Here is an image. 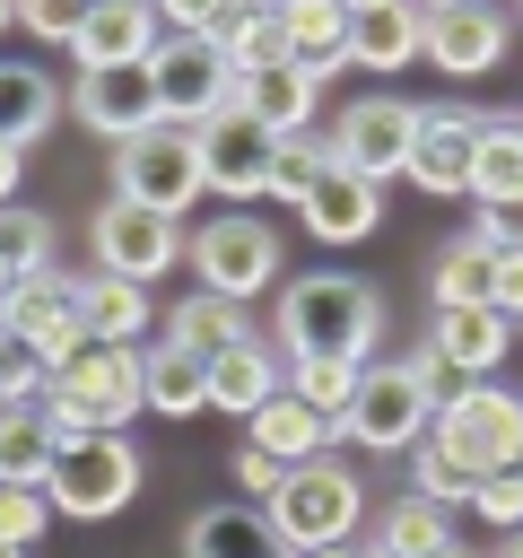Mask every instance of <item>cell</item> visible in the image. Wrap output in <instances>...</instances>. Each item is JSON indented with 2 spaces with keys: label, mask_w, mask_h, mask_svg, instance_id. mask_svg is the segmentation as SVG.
Segmentation results:
<instances>
[{
  "label": "cell",
  "mask_w": 523,
  "mask_h": 558,
  "mask_svg": "<svg viewBox=\"0 0 523 558\" xmlns=\"http://www.w3.org/2000/svg\"><path fill=\"white\" fill-rule=\"evenodd\" d=\"M384 340V296L349 270H305L279 288V349L288 357H349L366 366V349Z\"/></svg>",
  "instance_id": "obj_1"
},
{
  "label": "cell",
  "mask_w": 523,
  "mask_h": 558,
  "mask_svg": "<svg viewBox=\"0 0 523 558\" xmlns=\"http://www.w3.org/2000/svg\"><path fill=\"white\" fill-rule=\"evenodd\" d=\"M262 514H270V532H279L288 558H305V549H349L357 523H366V488H357V471H349L340 453H323V462H296Z\"/></svg>",
  "instance_id": "obj_2"
},
{
  "label": "cell",
  "mask_w": 523,
  "mask_h": 558,
  "mask_svg": "<svg viewBox=\"0 0 523 558\" xmlns=\"http://www.w3.org/2000/svg\"><path fill=\"white\" fill-rule=\"evenodd\" d=\"M200 192H209V183H200V140H192V131L157 122V131H139V140L113 148V201L157 209V218L183 227V209H192Z\"/></svg>",
  "instance_id": "obj_3"
},
{
  "label": "cell",
  "mask_w": 523,
  "mask_h": 558,
  "mask_svg": "<svg viewBox=\"0 0 523 558\" xmlns=\"http://www.w3.org/2000/svg\"><path fill=\"white\" fill-rule=\"evenodd\" d=\"M471 480H497V471H523V392H506V384H471L462 401H445L436 410V427H427Z\"/></svg>",
  "instance_id": "obj_4"
},
{
  "label": "cell",
  "mask_w": 523,
  "mask_h": 558,
  "mask_svg": "<svg viewBox=\"0 0 523 558\" xmlns=\"http://www.w3.org/2000/svg\"><path fill=\"white\" fill-rule=\"evenodd\" d=\"M148 78H157V122H174V131L218 122V113L235 105V87H244V78L227 70V52H218V44H200V35H157Z\"/></svg>",
  "instance_id": "obj_5"
},
{
  "label": "cell",
  "mask_w": 523,
  "mask_h": 558,
  "mask_svg": "<svg viewBox=\"0 0 523 558\" xmlns=\"http://www.w3.org/2000/svg\"><path fill=\"white\" fill-rule=\"evenodd\" d=\"M427 427H436V401H427V384H418L410 357L366 366V384H357V401H349V418H340V436H357L366 453H410Z\"/></svg>",
  "instance_id": "obj_6"
},
{
  "label": "cell",
  "mask_w": 523,
  "mask_h": 558,
  "mask_svg": "<svg viewBox=\"0 0 523 558\" xmlns=\"http://www.w3.org/2000/svg\"><path fill=\"white\" fill-rule=\"evenodd\" d=\"M131 488H139V453H131V436H87V445H70V453L52 462V480H44V497H52L61 514H78V523L122 514Z\"/></svg>",
  "instance_id": "obj_7"
},
{
  "label": "cell",
  "mask_w": 523,
  "mask_h": 558,
  "mask_svg": "<svg viewBox=\"0 0 523 558\" xmlns=\"http://www.w3.org/2000/svg\"><path fill=\"white\" fill-rule=\"evenodd\" d=\"M410 131H418V105H401V96H357V105L331 122V166H349V174H366V183L384 192L392 174H410Z\"/></svg>",
  "instance_id": "obj_8"
},
{
  "label": "cell",
  "mask_w": 523,
  "mask_h": 558,
  "mask_svg": "<svg viewBox=\"0 0 523 558\" xmlns=\"http://www.w3.org/2000/svg\"><path fill=\"white\" fill-rule=\"evenodd\" d=\"M87 244H96V270H105V279H131V288L166 279V270L183 262V227L157 218V209H131V201H105L96 227H87Z\"/></svg>",
  "instance_id": "obj_9"
},
{
  "label": "cell",
  "mask_w": 523,
  "mask_h": 558,
  "mask_svg": "<svg viewBox=\"0 0 523 558\" xmlns=\"http://www.w3.org/2000/svg\"><path fill=\"white\" fill-rule=\"evenodd\" d=\"M192 270H200V288L209 296H253L262 279H279V235L262 227V218H209L200 235H192Z\"/></svg>",
  "instance_id": "obj_10"
},
{
  "label": "cell",
  "mask_w": 523,
  "mask_h": 558,
  "mask_svg": "<svg viewBox=\"0 0 523 558\" xmlns=\"http://www.w3.org/2000/svg\"><path fill=\"white\" fill-rule=\"evenodd\" d=\"M0 331H9V340H26L44 366H70V357L87 349V331H78V279L44 270V279L9 288V305H0Z\"/></svg>",
  "instance_id": "obj_11"
},
{
  "label": "cell",
  "mask_w": 523,
  "mask_h": 558,
  "mask_svg": "<svg viewBox=\"0 0 523 558\" xmlns=\"http://www.w3.org/2000/svg\"><path fill=\"white\" fill-rule=\"evenodd\" d=\"M192 140H200V183H209V192H227V201H262V183H270V148H279V140H270L244 105H227V113L200 122Z\"/></svg>",
  "instance_id": "obj_12"
},
{
  "label": "cell",
  "mask_w": 523,
  "mask_h": 558,
  "mask_svg": "<svg viewBox=\"0 0 523 558\" xmlns=\"http://www.w3.org/2000/svg\"><path fill=\"white\" fill-rule=\"evenodd\" d=\"M479 122H488V113H471V105H418V131H410V183H418V192H436V201L471 192Z\"/></svg>",
  "instance_id": "obj_13"
},
{
  "label": "cell",
  "mask_w": 523,
  "mask_h": 558,
  "mask_svg": "<svg viewBox=\"0 0 523 558\" xmlns=\"http://www.w3.org/2000/svg\"><path fill=\"white\" fill-rule=\"evenodd\" d=\"M52 384H61V392H78V401L105 418V436H122V427L148 410V384H139V349H78L70 366H52Z\"/></svg>",
  "instance_id": "obj_14"
},
{
  "label": "cell",
  "mask_w": 523,
  "mask_h": 558,
  "mask_svg": "<svg viewBox=\"0 0 523 558\" xmlns=\"http://www.w3.org/2000/svg\"><path fill=\"white\" fill-rule=\"evenodd\" d=\"M157 9H131V0H105V9H87L78 17V44H70V61H78V78H96V70H148V52H157Z\"/></svg>",
  "instance_id": "obj_15"
},
{
  "label": "cell",
  "mask_w": 523,
  "mask_h": 558,
  "mask_svg": "<svg viewBox=\"0 0 523 558\" xmlns=\"http://www.w3.org/2000/svg\"><path fill=\"white\" fill-rule=\"evenodd\" d=\"M497 52H506V17H497V9H471V0H445V9H427L418 61H436L445 78H479Z\"/></svg>",
  "instance_id": "obj_16"
},
{
  "label": "cell",
  "mask_w": 523,
  "mask_h": 558,
  "mask_svg": "<svg viewBox=\"0 0 523 558\" xmlns=\"http://www.w3.org/2000/svg\"><path fill=\"white\" fill-rule=\"evenodd\" d=\"M70 105H78V122L105 131L113 148L139 140V131H157V78H148V70H96V78H78Z\"/></svg>",
  "instance_id": "obj_17"
},
{
  "label": "cell",
  "mask_w": 523,
  "mask_h": 558,
  "mask_svg": "<svg viewBox=\"0 0 523 558\" xmlns=\"http://www.w3.org/2000/svg\"><path fill=\"white\" fill-rule=\"evenodd\" d=\"M418 35H427V9H401V0H357L349 9V61L357 70H410L418 61Z\"/></svg>",
  "instance_id": "obj_18"
},
{
  "label": "cell",
  "mask_w": 523,
  "mask_h": 558,
  "mask_svg": "<svg viewBox=\"0 0 523 558\" xmlns=\"http://www.w3.org/2000/svg\"><path fill=\"white\" fill-rule=\"evenodd\" d=\"M305 235H323V244H366L375 235V218H384V192L366 183V174H349V166H331L314 192H305Z\"/></svg>",
  "instance_id": "obj_19"
},
{
  "label": "cell",
  "mask_w": 523,
  "mask_h": 558,
  "mask_svg": "<svg viewBox=\"0 0 523 558\" xmlns=\"http://www.w3.org/2000/svg\"><path fill=\"white\" fill-rule=\"evenodd\" d=\"M506 340H514V323H506L497 305H453V314H436V331H427V349H436L453 375H471V384H488V375L506 366Z\"/></svg>",
  "instance_id": "obj_20"
},
{
  "label": "cell",
  "mask_w": 523,
  "mask_h": 558,
  "mask_svg": "<svg viewBox=\"0 0 523 558\" xmlns=\"http://www.w3.org/2000/svg\"><path fill=\"white\" fill-rule=\"evenodd\" d=\"M244 427H253V453H270L279 471H296V462H323V453L340 445V427H331V418H314V410H305L296 392L262 401V410H253Z\"/></svg>",
  "instance_id": "obj_21"
},
{
  "label": "cell",
  "mask_w": 523,
  "mask_h": 558,
  "mask_svg": "<svg viewBox=\"0 0 523 558\" xmlns=\"http://www.w3.org/2000/svg\"><path fill=\"white\" fill-rule=\"evenodd\" d=\"M78 331H87V349H139V331H148V288H131V279H78Z\"/></svg>",
  "instance_id": "obj_22"
},
{
  "label": "cell",
  "mask_w": 523,
  "mask_h": 558,
  "mask_svg": "<svg viewBox=\"0 0 523 558\" xmlns=\"http://www.w3.org/2000/svg\"><path fill=\"white\" fill-rule=\"evenodd\" d=\"M139 384H148V410H157V418L209 410V357H192L183 340H148V349H139Z\"/></svg>",
  "instance_id": "obj_23"
},
{
  "label": "cell",
  "mask_w": 523,
  "mask_h": 558,
  "mask_svg": "<svg viewBox=\"0 0 523 558\" xmlns=\"http://www.w3.org/2000/svg\"><path fill=\"white\" fill-rule=\"evenodd\" d=\"M183 558H288L262 506H209L183 523Z\"/></svg>",
  "instance_id": "obj_24"
},
{
  "label": "cell",
  "mask_w": 523,
  "mask_h": 558,
  "mask_svg": "<svg viewBox=\"0 0 523 558\" xmlns=\"http://www.w3.org/2000/svg\"><path fill=\"white\" fill-rule=\"evenodd\" d=\"M235 105H244V113H253V122H262L270 140H296V131L314 122L323 87H314V78H305L296 61H279V70H262V78H244V87H235Z\"/></svg>",
  "instance_id": "obj_25"
},
{
  "label": "cell",
  "mask_w": 523,
  "mask_h": 558,
  "mask_svg": "<svg viewBox=\"0 0 523 558\" xmlns=\"http://www.w3.org/2000/svg\"><path fill=\"white\" fill-rule=\"evenodd\" d=\"M288 392V366L262 349V340H244V349H227V357H209V410H235V418H253L262 401H279Z\"/></svg>",
  "instance_id": "obj_26"
},
{
  "label": "cell",
  "mask_w": 523,
  "mask_h": 558,
  "mask_svg": "<svg viewBox=\"0 0 523 558\" xmlns=\"http://www.w3.org/2000/svg\"><path fill=\"white\" fill-rule=\"evenodd\" d=\"M471 201H479V209L523 201V113H488V122H479V148H471Z\"/></svg>",
  "instance_id": "obj_27"
},
{
  "label": "cell",
  "mask_w": 523,
  "mask_h": 558,
  "mask_svg": "<svg viewBox=\"0 0 523 558\" xmlns=\"http://www.w3.org/2000/svg\"><path fill=\"white\" fill-rule=\"evenodd\" d=\"M288 17V61L323 87L331 70H349V9H331V0H296V9H279Z\"/></svg>",
  "instance_id": "obj_28"
},
{
  "label": "cell",
  "mask_w": 523,
  "mask_h": 558,
  "mask_svg": "<svg viewBox=\"0 0 523 558\" xmlns=\"http://www.w3.org/2000/svg\"><path fill=\"white\" fill-rule=\"evenodd\" d=\"M166 340H183L192 357H227V349H244V340H253V323H244V305H235V296L192 288V296L166 314Z\"/></svg>",
  "instance_id": "obj_29"
},
{
  "label": "cell",
  "mask_w": 523,
  "mask_h": 558,
  "mask_svg": "<svg viewBox=\"0 0 523 558\" xmlns=\"http://www.w3.org/2000/svg\"><path fill=\"white\" fill-rule=\"evenodd\" d=\"M52 113H61L52 78H44L35 61H0V148H26V140H44V131H52Z\"/></svg>",
  "instance_id": "obj_30"
},
{
  "label": "cell",
  "mask_w": 523,
  "mask_h": 558,
  "mask_svg": "<svg viewBox=\"0 0 523 558\" xmlns=\"http://www.w3.org/2000/svg\"><path fill=\"white\" fill-rule=\"evenodd\" d=\"M218 52H227L235 78H262V70L288 61V17L279 9H227L218 17Z\"/></svg>",
  "instance_id": "obj_31"
},
{
  "label": "cell",
  "mask_w": 523,
  "mask_h": 558,
  "mask_svg": "<svg viewBox=\"0 0 523 558\" xmlns=\"http://www.w3.org/2000/svg\"><path fill=\"white\" fill-rule=\"evenodd\" d=\"M52 462H61L52 427H44L35 410H0V488H44Z\"/></svg>",
  "instance_id": "obj_32"
},
{
  "label": "cell",
  "mask_w": 523,
  "mask_h": 558,
  "mask_svg": "<svg viewBox=\"0 0 523 558\" xmlns=\"http://www.w3.org/2000/svg\"><path fill=\"white\" fill-rule=\"evenodd\" d=\"M488 288H497V253H488L479 235H453V244L436 253V314H453V305H488Z\"/></svg>",
  "instance_id": "obj_33"
},
{
  "label": "cell",
  "mask_w": 523,
  "mask_h": 558,
  "mask_svg": "<svg viewBox=\"0 0 523 558\" xmlns=\"http://www.w3.org/2000/svg\"><path fill=\"white\" fill-rule=\"evenodd\" d=\"M357 384H366V366H349V357H288V392L314 410V418H349V401H357Z\"/></svg>",
  "instance_id": "obj_34"
},
{
  "label": "cell",
  "mask_w": 523,
  "mask_h": 558,
  "mask_svg": "<svg viewBox=\"0 0 523 558\" xmlns=\"http://www.w3.org/2000/svg\"><path fill=\"white\" fill-rule=\"evenodd\" d=\"M331 174V140H314V131H296V140H279L270 148V183H262V201H288V209H305V192Z\"/></svg>",
  "instance_id": "obj_35"
},
{
  "label": "cell",
  "mask_w": 523,
  "mask_h": 558,
  "mask_svg": "<svg viewBox=\"0 0 523 558\" xmlns=\"http://www.w3.org/2000/svg\"><path fill=\"white\" fill-rule=\"evenodd\" d=\"M0 270H9L17 288L52 270V218H44V209H26V201L0 209Z\"/></svg>",
  "instance_id": "obj_36"
},
{
  "label": "cell",
  "mask_w": 523,
  "mask_h": 558,
  "mask_svg": "<svg viewBox=\"0 0 523 558\" xmlns=\"http://www.w3.org/2000/svg\"><path fill=\"white\" fill-rule=\"evenodd\" d=\"M375 541H384L392 558H436L453 532H445V506H427V497H392L384 523H375Z\"/></svg>",
  "instance_id": "obj_37"
},
{
  "label": "cell",
  "mask_w": 523,
  "mask_h": 558,
  "mask_svg": "<svg viewBox=\"0 0 523 558\" xmlns=\"http://www.w3.org/2000/svg\"><path fill=\"white\" fill-rule=\"evenodd\" d=\"M410 497H427V506H471L479 480H471L436 436H418V445H410Z\"/></svg>",
  "instance_id": "obj_38"
},
{
  "label": "cell",
  "mask_w": 523,
  "mask_h": 558,
  "mask_svg": "<svg viewBox=\"0 0 523 558\" xmlns=\"http://www.w3.org/2000/svg\"><path fill=\"white\" fill-rule=\"evenodd\" d=\"M44 384H52V366H44L26 340H9V331H0V410H35V401H44Z\"/></svg>",
  "instance_id": "obj_39"
},
{
  "label": "cell",
  "mask_w": 523,
  "mask_h": 558,
  "mask_svg": "<svg viewBox=\"0 0 523 558\" xmlns=\"http://www.w3.org/2000/svg\"><path fill=\"white\" fill-rule=\"evenodd\" d=\"M44 523H52V497L44 488H0V549H35L44 541Z\"/></svg>",
  "instance_id": "obj_40"
},
{
  "label": "cell",
  "mask_w": 523,
  "mask_h": 558,
  "mask_svg": "<svg viewBox=\"0 0 523 558\" xmlns=\"http://www.w3.org/2000/svg\"><path fill=\"white\" fill-rule=\"evenodd\" d=\"M35 418L52 427V445L70 453V445H87V436H105V418L78 401V392H61V384H44V401H35Z\"/></svg>",
  "instance_id": "obj_41"
},
{
  "label": "cell",
  "mask_w": 523,
  "mask_h": 558,
  "mask_svg": "<svg viewBox=\"0 0 523 558\" xmlns=\"http://www.w3.org/2000/svg\"><path fill=\"white\" fill-rule=\"evenodd\" d=\"M471 514H479V523H497V532H523V471H497V480H479Z\"/></svg>",
  "instance_id": "obj_42"
},
{
  "label": "cell",
  "mask_w": 523,
  "mask_h": 558,
  "mask_svg": "<svg viewBox=\"0 0 523 558\" xmlns=\"http://www.w3.org/2000/svg\"><path fill=\"white\" fill-rule=\"evenodd\" d=\"M471 235H479L488 253H523V201H506V209H479V218H471Z\"/></svg>",
  "instance_id": "obj_43"
},
{
  "label": "cell",
  "mask_w": 523,
  "mask_h": 558,
  "mask_svg": "<svg viewBox=\"0 0 523 558\" xmlns=\"http://www.w3.org/2000/svg\"><path fill=\"white\" fill-rule=\"evenodd\" d=\"M26 17V35H44V44H78V17L87 9H61V0H35V9H17Z\"/></svg>",
  "instance_id": "obj_44"
},
{
  "label": "cell",
  "mask_w": 523,
  "mask_h": 558,
  "mask_svg": "<svg viewBox=\"0 0 523 558\" xmlns=\"http://www.w3.org/2000/svg\"><path fill=\"white\" fill-rule=\"evenodd\" d=\"M488 305H497L506 323H523V253H497V288H488Z\"/></svg>",
  "instance_id": "obj_45"
},
{
  "label": "cell",
  "mask_w": 523,
  "mask_h": 558,
  "mask_svg": "<svg viewBox=\"0 0 523 558\" xmlns=\"http://www.w3.org/2000/svg\"><path fill=\"white\" fill-rule=\"evenodd\" d=\"M235 480H244V488H253V497H262V506H270V497H279V480H288V471H279V462H270V453H253V445H244V453H235Z\"/></svg>",
  "instance_id": "obj_46"
},
{
  "label": "cell",
  "mask_w": 523,
  "mask_h": 558,
  "mask_svg": "<svg viewBox=\"0 0 523 558\" xmlns=\"http://www.w3.org/2000/svg\"><path fill=\"white\" fill-rule=\"evenodd\" d=\"M17 174H26V148H0V209L17 201Z\"/></svg>",
  "instance_id": "obj_47"
},
{
  "label": "cell",
  "mask_w": 523,
  "mask_h": 558,
  "mask_svg": "<svg viewBox=\"0 0 523 558\" xmlns=\"http://www.w3.org/2000/svg\"><path fill=\"white\" fill-rule=\"evenodd\" d=\"M497 558H523V532H506V541H497Z\"/></svg>",
  "instance_id": "obj_48"
},
{
  "label": "cell",
  "mask_w": 523,
  "mask_h": 558,
  "mask_svg": "<svg viewBox=\"0 0 523 558\" xmlns=\"http://www.w3.org/2000/svg\"><path fill=\"white\" fill-rule=\"evenodd\" d=\"M357 558H392V549H384V541H357Z\"/></svg>",
  "instance_id": "obj_49"
},
{
  "label": "cell",
  "mask_w": 523,
  "mask_h": 558,
  "mask_svg": "<svg viewBox=\"0 0 523 558\" xmlns=\"http://www.w3.org/2000/svg\"><path fill=\"white\" fill-rule=\"evenodd\" d=\"M305 558H357V541H349V549H305Z\"/></svg>",
  "instance_id": "obj_50"
},
{
  "label": "cell",
  "mask_w": 523,
  "mask_h": 558,
  "mask_svg": "<svg viewBox=\"0 0 523 558\" xmlns=\"http://www.w3.org/2000/svg\"><path fill=\"white\" fill-rule=\"evenodd\" d=\"M436 558H471V549H462V541H445V549H436Z\"/></svg>",
  "instance_id": "obj_51"
},
{
  "label": "cell",
  "mask_w": 523,
  "mask_h": 558,
  "mask_svg": "<svg viewBox=\"0 0 523 558\" xmlns=\"http://www.w3.org/2000/svg\"><path fill=\"white\" fill-rule=\"evenodd\" d=\"M9 288H17V279H9V270H0V305H9Z\"/></svg>",
  "instance_id": "obj_52"
},
{
  "label": "cell",
  "mask_w": 523,
  "mask_h": 558,
  "mask_svg": "<svg viewBox=\"0 0 523 558\" xmlns=\"http://www.w3.org/2000/svg\"><path fill=\"white\" fill-rule=\"evenodd\" d=\"M0 558H17V549H0Z\"/></svg>",
  "instance_id": "obj_53"
},
{
  "label": "cell",
  "mask_w": 523,
  "mask_h": 558,
  "mask_svg": "<svg viewBox=\"0 0 523 558\" xmlns=\"http://www.w3.org/2000/svg\"><path fill=\"white\" fill-rule=\"evenodd\" d=\"M0 26H9V9H0Z\"/></svg>",
  "instance_id": "obj_54"
}]
</instances>
